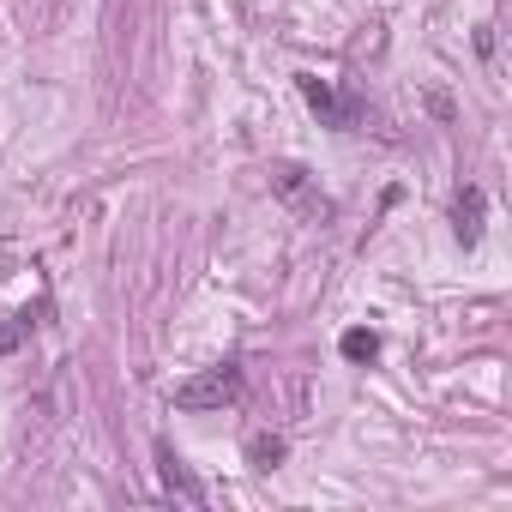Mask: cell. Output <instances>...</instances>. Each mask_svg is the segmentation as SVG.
<instances>
[{"label": "cell", "instance_id": "cell-1", "mask_svg": "<svg viewBox=\"0 0 512 512\" xmlns=\"http://www.w3.org/2000/svg\"><path fill=\"white\" fill-rule=\"evenodd\" d=\"M169 398H175V410H223V404L241 398V368H235V362H217V368L181 380Z\"/></svg>", "mask_w": 512, "mask_h": 512}, {"label": "cell", "instance_id": "cell-2", "mask_svg": "<svg viewBox=\"0 0 512 512\" xmlns=\"http://www.w3.org/2000/svg\"><path fill=\"white\" fill-rule=\"evenodd\" d=\"M272 193H278L290 211H302V217H332V199L308 181L302 163H278V169H272Z\"/></svg>", "mask_w": 512, "mask_h": 512}, {"label": "cell", "instance_id": "cell-3", "mask_svg": "<svg viewBox=\"0 0 512 512\" xmlns=\"http://www.w3.org/2000/svg\"><path fill=\"white\" fill-rule=\"evenodd\" d=\"M482 217H488V193L482 187H458V199H452V235L464 247L482 241Z\"/></svg>", "mask_w": 512, "mask_h": 512}, {"label": "cell", "instance_id": "cell-4", "mask_svg": "<svg viewBox=\"0 0 512 512\" xmlns=\"http://www.w3.org/2000/svg\"><path fill=\"white\" fill-rule=\"evenodd\" d=\"M296 85H302V97H308V109H314V115H320L326 127H350V109L338 103V91H332L326 79H314V73H302Z\"/></svg>", "mask_w": 512, "mask_h": 512}, {"label": "cell", "instance_id": "cell-5", "mask_svg": "<svg viewBox=\"0 0 512 512\" xmlns=\"http://www.w3.org/2000/svg\"><path fill=\"white\" fill-rule=\"evenodd\" d=\"M157 476H163V488H169V494H181V500H193V506L205 500L199 476H193V470H187V464H181V458H175L169 446H157Z\"/></svg>", "mask_w": 512, "mask_h": 512}, {"label": "cell", "instance_id": "cell-6", "mask_svg": "<svg viewBox=\"0 0 512 512\" xmlns=\"http://www.w3.org/2000/svg\"><path fill=\"white\" fill-rule=\"evenodd\" d=\"M49 314V302H37V308H19V314H7V320H0V356H13L31 332H37V320Z\"/></svg>", "mask_w": 512, "mask_h": 512}, {"label": "cell", "instance_id": "cell-7", "mask_svg": "<svg viewBox=\"0 0 512 512\" xmlns=\"http://www.w3.org/2000/svg\"><path fill=\"white\" fill-rule=\"evenodd\" d=\"M284 452H290L284 434H253V440H247V464H253V470H278Z\"/></svg>", "mask_w": 512, "mask_h": 512}, {"label": "cell", "instance_id": "cell-8", "mask_svg": "<svg viewBox=\"0 0 512 512\" xmlns=\"http://www.w3.org/2000/svg\"><path fill=\"white\" fill-rule=\"evenodd\" d=\"M338 350H344L350 362H374V356H380V338H374V332H344Z\"/></svg>", "mask_w": 512, "mask_h": 512}]
</instances>
